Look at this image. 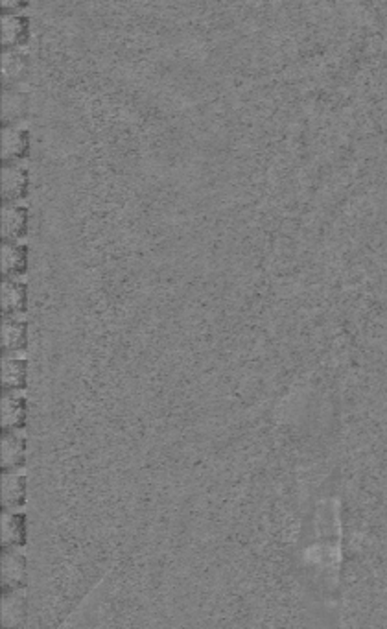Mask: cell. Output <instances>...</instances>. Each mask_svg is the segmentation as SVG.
Returning <instances> with one entry per match:
<instances>
[{
	"mask_svg": "<svg viewBox=\"0 0 387 629\" xmlns=\"http://www.w3.org/2000/svg\"><path fill=\"white\" fill-rule=\"evenodd\" d=\"M26 211L19 205L2 207V236L15 238L24 229Z\"/></svg>",
	"mask_w": 387,
	"mask_h": 629,
	"instance_id": "cell-1",
	"label": "cell"
},
{
	"mask_svg": "<svg viewBox=\"0 0 387 629\" xmlns=\"http://www.w3.org/2000/svg\"><path fill=\"white\" fill-rule=\"evenodd\" d=\"M26 148V135L17 126H6L2 130V155L6 159H13L23 153Z\"/></svg>",
	"mask_w": 387,
	"mask_h": 629,
	"instance_id": "cell-2",
	"label": "cell"
},
{
	"mask_svg": "<svg viewBox=\"0 0 387 629\" xmlns=\"http://www.w3.org/2000/svg\"><path fill=\"white\" fill-rule=\"evenodd\" d=\"M24 185H26V172H24V168L8 163L2 168V190H4V196H8V198L19 196Z\"/></svg>",
	"mask_w": 387,
	"mask_h": 629,
	"instance_id": "cell-3",
	"label": "cell"
},
{
	"mask_svg": "<svg viewBox=\"0 0 387 629\" xmlns=\"http://www.w3.org/2000/svg\"><path fill=\"white\" fill-rule=\"evenodd\" d=\"M26 30V21L23 15L8 12L2 15V39L6 45H15Z\"/></svg>",
	"mask_w": 387,
	"mask_h": 629,
	"instance_id": "cell-4",
	"label": "cell"
},
{
	"mask_svg": "<svg viewBox=\"0 0 387 629\" xmlns=\"http://www.w3.org/2000/svg\"><path fill=\"white\" fill-rule=\"evenodd\" d=\"M24 264V247L15 242L2 244V270L6 273L17 271Z\"/></svg>",
	"mask_w": 387,
	"mask_h": 629,
	"instance_id": "cell-5",
	"label": "cell"
},
{
	"mask_svg": "<svg viewBox=\"0 0 387 629\" xmlns=\"http://www.w3.org/2000/svg\"><path fill=\"white\" fill-rule=\"evenodd\" d=\"M24 301V290L23 286L15 281H4L2 282V306L6 312H15L19 306L23 305Z\"/></svg>",
	"mask_w": 387,
	"mask_h": 629,
	"instance_id": "cell-6",
	"label": "cell"
},
{
	"mask_svg": "<svg viewBox=\"0 0 387 629\" xmlns=\"http://www.w3.org/2000/svg\"><path fill=\"white\" fill-rule=\"evenodd\" d=\"M24 336V325L13 319H6L2 325V341L6 347H17L19 343L23 341Z\"/></svg>",
	"mask_w": 387,
	"mask_h": 629,
	"instance_id": "cell-7",
	"label": "cell"
},
{
	"mask_svg": "<svg viewBox=\"0 0 387 629\" xmlns=\"http://www.w3.org/2000/svg\"><path fill=\"white\" fill-rule=\"evenodd\" d=\"M24 58L19 52H12V50H8V52L2 54V72L6 74V76H15L19 74V71L23 69Z\"/></svg>",
	"mask_w": 387,
	"mask_h": 629,
	"instance_id": "cell-8",
	"label": "cell"
},
{
	"mask_svg": "<svg viewBox=\"0 0 387 629\" xmlns=\"http://www.w3.org/2000/svg\"><path fill=\"white\" fill-rule=\"evenodd\" d=\"M23 376V364L17 358H6L4 360V380L8 384H19Z\"/></svg>",
	"mask_w": 387,
	"mask_h": 629,
	"instance_id": "cell-9",
	"label": "cell"
}]
</instances>
